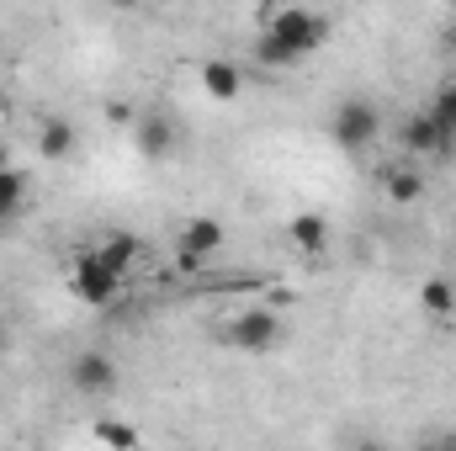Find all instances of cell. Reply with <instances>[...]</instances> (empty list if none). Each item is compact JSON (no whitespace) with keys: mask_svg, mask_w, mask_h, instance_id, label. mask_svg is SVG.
Returning a JSON list of instances; mask_svg holds the SVG:
<instances>
[{"mask_svg":"<svg viewBox=\"0 0 456 451\" xmlns=\"http://www.w3.org/2000/svg\"><path fill=\"white\" fill-rule=\"evenodd\" d=\"M21 197H27V176L5 165V170H0V224L21 213Z\"/></svg>","mask_w":456,"mask_h":451,"instance_id":"15","label":"cell"},{"mask_svg":"<svg viewBox=\"0 0 456 451\" xmlns=\"http://www.w3.org/2000/svg\"><path fill=\"white\" fill-rule=\"evenodd\" d=\"M425 112H430V122L452 138V133H456V86H441V91L430 96V107H425Z\"/></svg>","mask_w":456,"mask_h":451,"instance_id":"16","label":"cell"},{"mask_svg":"<svg viewBox=\"0 0 456 451\" xmlns=\"http://www.w3.org/2000/svg\"><path fill=\"white\" fill-rule=\"evenodd\" d=\"M133 144H138L143 160H170V149H175V122L165 112H138L133 117Z\"/></svg>","mask_w":456,"mask_h":451,"instance_id":"7","label":"cell"},{"mask_svg":"<svg viewBox=\"0 0 456 451\" xmlns=\"http://www.w3.org/2000/svg\"><path fill=\"white\" fill-rule=\"evenodd\" d=\"M228 340H233L239 350H249V356H265V350L281 345V319H276L271 308H249V314H239V319L228 324Z\"/></svg>","mask_w":456,"mask_h":451,"instance_id":"5","label":"cell"},{"mask_svg":"<svg viewBox=\"0 0 456 451\" xmlns=\"http://www.w3.org/2000/svg\"><path fill=\"white\" fill-rule=\"evenodd\" d=\"M107 122H133V107L127 102H107Z\"/></svg>","mask_w":456,"mask_h":451,"instance_id":"18","label":"cell"},{"mask_svg":"<svg viewBox=\"0 0 456 451\" xmlns=\"http://www.w3.org/2000/svg\"><path fill=\"white\" fill-rule=\"evenodd\" d=\"M387 197H393V202H419V197H425V176H419L414 165H393V170H387Z\"/></svg>","mask_w":456,"mask_h":451,"instance_id":"14","label":"cell"},{"mask_svg":"<svg viewBox=\"0 0 456 451\" xmlns=\"http://www.w3.org/2000/svg\"><path fill=\"white\" fill-rule=\"evenodd\" d=\"M287 239H292L303 255H324V250H330V218H324V213H297V218L287 224Z\"/></svg>","mask_w":456,"mask_h":451,"instance_id":"10","label":"cell"},{"mask_svg":"<svg viewBox=\"0 0 456 451\" xmlns=\"http://www.w3.org/2000/svg\"><path fill=\"white\" fill-rule=\"evenodd\" d=\"M446 37H452V48H456V16H452V27H446Z\"/></svg>","mask_w":456,"mask_h":451,"instance_id":"22","label":"cell"},{"mask_svg":"<svg viewBox=\"0 0 456 451\" xmlns=\"http://www.w3.org/2000/svg\"><path fill=\"white\" fill-rule=\"evenodd\" d=\"M419 308H425L430 319H452V314H456V282L430 276V282L419 287Z\"/></svg>","mask_w":456,"mask_h":451,"instance_id":"13","label":"cell"},{"mask_svg":"<svg viewBox=\"0 0 456 451\" xmlns=\"http://www.w3.org/2000/svg\"><path fill=\"white\" fill-rule=\"evenodd\" d=\"M91 436H96V441H102V447H138V441H143V436H138V430H133V425H122V420H96V430H91Z\"/></svg>","mask_w":456,"mask_h":451,"instance_id":"17","label":"cell"},{"mask_svg":"<svg viewBox=\"0 0 456 451\" xmlns=\"http://www.w3.org/2000/svg\"><path fill=\"white\" fill-rule=\"evenodd\" d=\"M197 75H202V91H208L213 102H239V91H244V75H239V64H228V59H208Z\"/></svg>","mask_w":456,"mask_h":451,"instance_id":"8","label":"cell"},{"mask_svg":"<svg viewBox=\"0 0 456 451\" xmlns=\"http://www.w3.org/2000/svg\"><path fill=\"white\" fill-rule=\"evenodd\" d=\"M5 165H11V149H5V144H0V170H5Z\"/></svg>","mask_w":456,"mask_h":451,"instance_id":"19","label":"cell"},{"mask_svg":"<svg viewBox=\"0 0 456 451\" xmlns=\"http://www.w3.org/2000/svg\"><path fill=\"white\" fill-rule=\"evenodd\" d=\"M446 154H452V160H456V133H452V138H446Z\"/></svg>","mask_w":456,"mask_h":451,"instance_id":"21","label":"cell"},{"mask_svg":"<svg viewBox=\"0 0 456 451\" xmlns=\"http://www.w3.org/2000/svg\"><path fill=\"white\" fill-rule=\"evenodd\" d=\"M75 144H80V133H75L69 117H48V122L37 127V154H43V160H69Z\"/></svg>","mask_w":456,"mask_h":451,"instance_id":"9","label":"cell"},{"mask_svg":"<svg viewBox=\"0 0 456 451\" xmlns=\"http://www.w3.org/2000/svg\"><path fill=\"white\" fill-rule=\"evenodd\" d=\"M122 271H112L96 250L91 255H80L75 266H69V292L86 303V308H107V303H117V292H122Z\"/></svg>","mask_w":456,"mask_h":451,"instance_id":"2","label":"cell"},{"mask_svg":"<svg viewBox=\"0 0 456 451\" xmlns=\"http://www.w3.org/2000/svg\"><path fill=\"white\" fill-rule=\"evenodd\" d=\"M330 138L340 144L345 154H361L382 138V112L371 102H340L335 107V122H330Z\"/></svg>","mask_w":456,"mask_h":451,"instance_id":"3","label":"cell"},{"mask_svg":"<svg viewBox=\"0 0 456 451\" xmlns=\"http://www.w3.org/2000/svg\"><path fill=\"white\" fill-rule=\"evenodd\" d=\"M265 37L276 48H287L292 59H308L314 48L330 43V16L324 11H308V5H281L265 16Z\"/></svg>","mask_w":456,"mask_h":451,"instance_id":"1","label":"cell"},{"mask_svg":"<svg viewBox=\"0 0 456 451\" xmlns=\"http://www.w3.org/2000/svg\"><path fill=\"white\" fill-rule=\"evenodd\" d=\"M69 382H75L86 398H107L117 388V361L102 356V350H80V356L69 361Z\"/></svg>","mask_w":456,"mask_h":451,"instance_id":"6","label":"cell"},{"mask_svg":"<svg viewBox=\"0 0 456 451\" xmlns=\"http://www.w3.org/2000/svg\"><path fill=\"white\" fill-rule=\"evenodd\" d=\"M228 228L213 218V213H202V218H186L181 224V239H175V255H181V271H197L202 260H213L218 250H224Z\"/></svg>","mask_w":456,"mask_h":451,"instance_id":"4","label":"cell"},{"mask_svg":"<svg viewBox=\"0 0 456 451\" xmlns=\"http://www.w3.org/2000/svg\"><path fill=\"white\" fill-rule=\"evenodd\" d=\"M112 5H122V11H133V5H143V0H112Z\"/></svg>","mask_w":456,"mask_h":451,"instance_id":"20","label":"cell"},{"mask_svg":"<svg viewBox=\"0 0 456 451\" xmlns=\"http://www.w3.org/2000/svg\"><path fill=\"white\" fill-rule=\"evenodd\" d=\"M96 255H102L112 271H122V276H127V271L138 266V255H143V239H138V234H127V228H117V234H107V239L96 244Z\"/></svg>","mask_w":456,"mask_h":451,"instance_id":"11","label":"cell"},{"mask_svg":"<svg viewBox=\"0 0 456 451\" xmlns=\"http://www.w3.org/2000/svg\"><path fill=\"white\" fill-rule=\"evenodd\" d=\"M403 149L409 154H446V133L430 122V112H414L403 122Z\"/></svg>","mask_w":456,"mask_h":451,"instance_id":"12","label":"cell"}]
</instances>
